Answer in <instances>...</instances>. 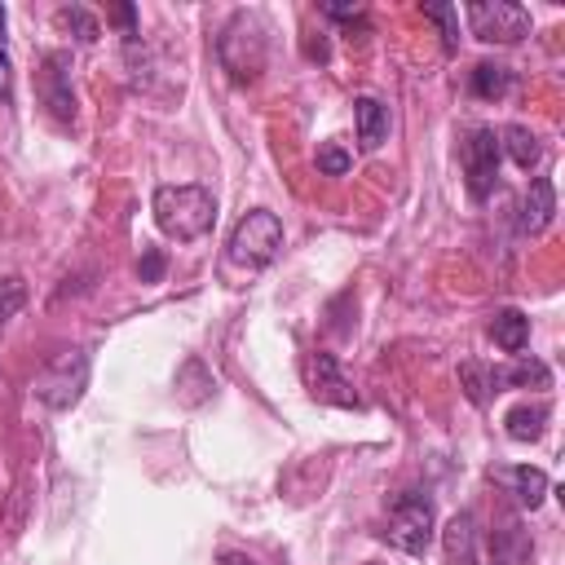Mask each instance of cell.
<instances>
[{
	"instance_id": "9",
	"label": "cell",
	"mask_w": 565,
	"mask_h": 565,
	"mask_svg": "<svg viewBox=\"0 0 565 565\" xmlns=\"http://www.w3.org/2000/svg\"><path fill=\"white\" fill-rule=\"evenodd\" d=\"M305 371H309V393L318 397V402H331V406H362V397L353 393V384H349V375L340 371V362H335V353H309V362H305Z\"/></svg>"
},
{
	"instance_id": "20",
	"label": "cell",
	"mask_w": 565,
	"mask_h": 565,
	"mask_svg": "<svg viewBox=\"0 0 565 565\" xmlns=\"http://www.w3.org/2000/svg\"><path fill=\"white\" fill-rule=\"evenodd\" d=\"M57 22L79 40V44H93L97 35H102V26H97V18L84 9V4H66V9H57Z\"/></svg>"
},
{
	"instance_id": "27",
	"label": "cell",
	"mask_w": 565,
	"mask_h": 565,
	"mask_svg": "<svg viewBox=\"0 0 565 565\" xmlns=\"http://www.w3.org/2000/svg\"><path fill=\"white\" fill-rule=\"evenodd\" d=\"M305 57H309V62H327V57H331L327 35H309V40H305Z\"/></svg>"
},
{
	"instance_id": "8",
	"label": "cell",
	"mask_w": 565,
	"mask_h": 565,
	"mask_svg": "<svg viewBox=\"0 0 565 565\" xmlns=\"http://www.w3.org/2000/svg\"><path fill=\"white\" fill-rule=\"evenodd\" d=\"M35 93H40L44 110H49L62 128L75 124V88H71V53H66V49H49V53L40 57Z\"/></svg>"
},
{
	"instance_id": "24",
	"label": "cell",
	"mask_w": 565,
	"mask_h": 565,
	"mask_svg": "<svg viewBox=\"0 0 565 565\" xmlns=\"http://www.w3.org/2000/svg\"><path fill=\"white\" fill-rule=\"evenodd\" d=\"M163 269H168V256H163L159 247H146L141 260H137V278H141V282H159Z\"/></svg>"
},
{
	"instance_id": "1",
	"label": "cell",
	"mask_w": 565,
	"mask_h": 565,
	"mask_svg": "<svg viewBox=\"0 0 565 565\" xmlns=\"http://www.w3.org/2000/svg\"><path fill=\"white\" fill-rule=\"evenodd\" d=\"M150 212H154V225L177 238V243H194L212 230L216 221V199L207 185H159L154 199H150Z\"/></svg>"
},
{
	"instance_id": "17",
	"label": "cell",
	"mask_w": 565,
	"mask_h": 565,
	"mask_svg": "<svg viewBox=\"0 0 565 565\" xmlns=\"http://www.w3.org/2000/svg\"><path fill=\"white\" fill-rule=\"evenodd\" d=\"M508 481H512V494L521 499V508H539L543 503V494H547V472L543 468H512L508 472Z\"/></svg>"
},
{
	"instance_id": "4",
	"label": "cell",
	"mask_w": 565,
	"mask_h": 565,
	"mask_svg": "<svg viewBox=\"0 0 565 565\" xmlns=\"http://www.w3.org/2000/svg\"><path fill=\"white\" fill-rule=\"evenodd\" d=\"M433 525H437V512H433V499L424 490H402L393 494L388 503V521H384V539L411 556H424L428 543H433Z\"/></svg>"
},
{
	"instance_id": "18",
	"label": "cell",
	"mask_w": 565,
	"mask_h": 565,
	"mask_svg": "<svg viewBox=\"0 0 565 565\" xmlns=\"http://www.w3.org/2000/svg\"><path fill=\"white\" fill-rule=\"evenodd\" d=\"M424 22H433V26H437V35H441V49H446V53H455V49H459V9H455V4H424Z\"/></svg>"
},
{
	"instance_id": "26",
	"label": "cell",
	"mask_w": 565,
	"mask_h": 565,
	"mask_svg": "<svg viewBox=\"0 0 565 565\" xmlns=\"http://www.w3.org/2000/svg\"><path fill=\"white\" fill-rule=\"evenodd\" d=\"M106 18H110L115 26H124V35H128V40H137V9H132V4H115Z\"/></svg>"
},
{
	"instance_id": "21",
	"label": "cell",
	"mask_w": 565,
	"mask_h": 565,
	"mask_svg": "<svg viewBox=\"0 0 565 565\" xmlns=\"http://www.w3.org/2000/svg\"><path fill=\"white\" fill-rule=\"evenodd\" d=\"M22 305H26V282L18 274L0 278V327H9V318H18Z\"/></svg>"
},
{
	"instance_id": "12",
	"label": "cell",
	"mask_w": 565,
	"mask_h": 565,
	"mask_svg": "<svg viewBox=\"0 0 565 565\" xmlns=\"http://www.w3.org/2000/svg\"><path fill=\"white\" fill-rule=\"evenodd\" d=\"M512 84H516V75H512L508 66H499V62H477V66L468 71V88H472V97H481V102H503V97L512 93Z\"/></svg>"
},
{
	"instance_id": "11",
	"label": "cell",
	"mask_w": 565,
	"mask_h": 565,
	"mask_svg": "<svg viewBox=\"0 0 565 565\" xmlns=\"http://www.w3.org/2000/svg\"><path fill=\"white\" fill-rule=\"evenodd\" d=\"M353 124H358V146L375 150L388 137V106L380 97H358L353 102Z\"/></svg>"
},
{
	"instance_id": "29",
	"label": "cell",
	"mask_w": 565,
	"mask_h": 565,
	"mask_svg": "<svg viewBox=\"0 0 565 565\" xmlns=\"http://www.w3.org/2000/svg\"><path fill=\"white\" fill-rule=\"evenodd\" d=\"M221 565H256V561H252V556H243V552H225V556H221Z\"/></svg>"
},
{
	"instance_id": "10",
	"label": "cell",
	"mask_w": 565,
	"mask_h": 565,
	"mask_svg": "<svg viewBox=\"0 0 565 565\" xmlns=\"http://www.w3.org/2000/svg\"><path fill=\"white\" fill-rule=\"evenodd\" d=\"M556 216V185L547 177H534L530 181V194L521 203V234H543Z\"/></svg>"
},
{
	"instance_id": "19",
	"label": "cell",
	"mask_w": 565,
	"mask_h": 565,
	"mask_svg": "<svg viewBox=\"0 0 565 565\" xmlns=\"http://www.w3.org/2000/svg\"><path fill=\"white\" fill-rule=\"evenodd\" d=\"M459 384H463V393H468L472 406H481L490 393H499L494 371H486V366H477V362H463V366H459Z\"/></svg>"
},
{
	"instance_id": "6",
	"label": "cell",
	"mask_w": 565,
	"mask_h": 565,
	"mask_svg": "<svg viewBox=\"0 0 565 565\" xmlns=\"http://www.w3.org/2000/svg\"><path fill=\"white\" fill-rule=\"evenodd\" d=\"M463 18H468V31L486 44H516L530 35V9L512 0H472Z\"/></svg>"
},
{
	"instance_id": "5",
	"label": "cell",
	"mask_w": 565,
	"mask_h": 565,
	"mask_svg": "<svg viewBox=\"0 0 565 565\" xmlns=\"http://www.w3.org/2000/svg\"><path fill=\"white\" fill-rule=\"evenodd\" d=\"M84 388H88V353H84V349H62V353H53V358L35 371V384H31V393H35L44 406H53V411H71V406L84 397Z\"/></svg>"
},
{
	"instance_id": "25",
	"label": "cell",
	"mask_w": 565,
	"mask_h": 565,
	"mask_svg": "<svg viewBox=\"0 0 565 565\" xmlns=\"http://www.w3.org/2000/svg\"><path fill=\"white\" fill-rule=\"evenodd\" d=\"M0 102H13V66H9V40H4V4H0Z\"/></svg>"
},
{
	"instance_id": "28",
	"label": "cell",
	"mask_w": 565,
	"mask_h": 565,
	"mask_svg": "<svg viewBox=\"0 0 565 565\" xmlns=\"http://www.w3.org/2000/svg\"><path fill=\"white\" fill-rule=\"evenodd\" d=\"M322 13L335 22H353V18H362V4H322Z\"/></svg>"
},
{
	"instance_id": "2",
	"label": "cell",
	"mask_w": 565,
	"mask_h": 565,
	"mask_svg": "<svg viewBox=\"0 0 565 565\" xmlns=\"http://www.w3.org/2000/svg\"><path fill=\"white\" fill-rule=\"evenodd\" d=\"M216 57L221 66L230 71L234 84H252L260 71H265V57H269V40H265V26L256 13H234L216 40Z\"/></svg>"
},
{
	"instance_id": "14",
	"label": "cell",
	"mask_w": 565,
	"mask_h": 565,
	"mask_svg": "<svg viewBox=\"0 0 565 565\" xmlns=\"http://www.w3.org/2000/svg\"><path fill=\"white\" fill-rule=\"evenodd\" d=\"M503 428L512 441H539L547 428V402H521L503 415Z\"/></svg>"
},
{
	"instance_id": "13",
	"label": "cell",
	"mask_w": 565,
	"mask_h": 565,
	"mask_svg": "<svg viewBox=\"0 0 565 565\" xmlns=\"http://www.w3.org/2000/svg\"><path fill=\"white\" fill-rule=\"evenodd\" d=\"M490 340H494L503 353H516V358H521V349L530 344V318H525L521 309H499V313L490 318Z\"/></svg>"
},
{
	"instance_id": "7",
	"label": "cell",
	"mask_w": 565,
	"mask_h": 565,
	"mask_svg": "<svg viewBox=\"0 0 565 565\" xmlns=\"http://www.w3.org/2000/svg\"><path fill=\"white\" fill-rule=\"evenodd\" d=\"M499 132L494 128H472L463 141H459V163H463V177H468V194L472 199H490L494 194V181H499Z\"/></svg>"
},
{
	"instance_id": "16",
	"label": "cell",
	"mask_w": 565,
	"mask_h": 565,
	"mask_svg": "<svg viewBox=\"0 0 565 565\" xmlns=\"http://www.w3.org/2000/svg\"><path fill=\"white\" fill-rule=\"evenodd\" d=\"M499 150H508V159L516 163V168H534L539 163V154H543V146H539V137L525 128V124H508L503 132H499Z\"/></svg>"
},
{
	"instance_id": "3",
	"label": "cell",
	"mask_w": 565,
	"mask_h": 565,
	"mask_svg": "<svg viewBox=\"0 0 565 565\" xmlns=\"http://www.w3.org/2000/svg\"><path fill=\"white\" fill-rule=\"evenodd\" d=\"M282 247V221L265 207H252L234 230H230V243H225V260L238 265V269H265Z\"/></svg>"
},
{
	"instance_id": "22",
	"label": "cell",
	"mask_w": 565,
	"mask_h": 565,
	"mask_svg": "<svg viewBox=\"0 0 565 565\" xmlns=\"http://www.w3.org/2000/svg\"><path fill=\"white\" fill-rule=\"evenodd\" d=\"M349 168H353V159H349L344 146H335V141H322V146H318V172H327V177H344Z\"/></svg>"
},
{
	"instance_id": "15",
	"label": "cell",
	"mask_w": 565,
	"mask_h": 565,
	"mask_svg": "<svg viewBox=\"0 0 565 565\" xmlns=\"http://www.w3.org/2000/svg\"><path fill=\"white\" fill-rule=\"evenodd\" d=\"M494 384H499V393L503 388H547L552 384V366L539 362V358H516L508 371H494Z\"/></svg>"
},
{
	"instance_id": "23",
	"label": "cell",
	"mask_w": 565,
	"mask_h": 565,
	"mask_svg": "<svg viewBox=\"0 0 565 565\" xmlns=\"http://www.w3.org/2000/svg\"><path fill=\"white\" fill-rule=\"evenodd\" d=\"M22 525H26V486H13V494H9V516H4V534L13 539V534H22Z\"/></svg>"
}]
</instances>
